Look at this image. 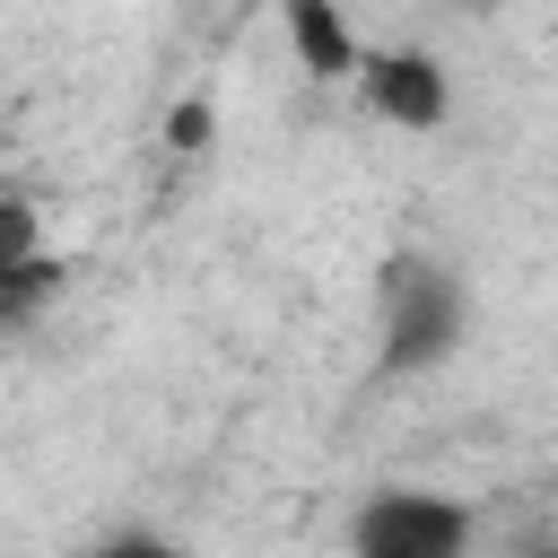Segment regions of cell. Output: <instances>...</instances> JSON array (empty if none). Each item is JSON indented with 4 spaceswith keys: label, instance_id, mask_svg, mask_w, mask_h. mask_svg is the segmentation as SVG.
Listing matches in <instances>:
<instances>
[{
    "label": "cell",
    "instance_id": "6da1fadb",
    "mask_svg": "<svg viewBox=\"0 0 558 558\" xmlns=\"http://www.w3.org/2000/svg\"><path fill=\"white\" fill-rule=\"evenodd\" d=\"M471 541H480V506L418 480L366 488L349 514V558H471Z\"/></svg>",
    "mask_w": 558,
    "mask_h": 558
},
{
    "label": "cell",
    "instance_id": "7a4b0ae2",
    "mask_svg": "<svg viewBox=\"0 0 558 558\" xmlns=\"http://www.w3.org/2000/svg\"><path fill=\"white\" fill-rule=\"evenodd\" d=\"M471 331V288L445 262H401L384 288V375H436Z\"/></svg>",
    "mask_w": 558,
    "mask_h": 558
},
{
    "label": "cell",
    "instance_id": "3957f363",
    "mask_svg": "<svg viewBox=\"0 0 558 558\" xmlns=\"http://www.w3.org/2000/svg\"><path fill=\"white\" fill-rule=\"evenodd\" d=\"M357 105L375 113V122H392V131H410V140H427V131H445L453 122V70L427 52V44H366V61H357Z\"/></svg>",
    "mask_w": 558,
    "mask_h": 558
},
{
    "label": "cell",
    "instance_id": "277c9868",
    "mask_svg": "<svg viewBox=\"0 0 558 558\" xmlns=\"http://www.w3.org/2000/svg\"><path fill=\"white\" fill-rule=\"evenodd\" d=\"M279 26H288V44H296V70H314V78H357L366 35L349 26V9H331V0H288Z\"/></svg>",
    "mask_w": 558,
    "mask_h": 558
},
{
    "label": "cell",
    "instance_id": "5b68a950",
    "mask_svg": "<svg viewBox=\"0 0 558 558\" xmlns=\"http://www.w3.org/2000/svg\"><path fill=\"white\" fill-rule=\"evenodd\" d=\"M52 270V253H44V209L26 201V192H0V288H26V279H44Z\"/></svg>",
    "mask_w": 558,
    "mask_h": 558
},
{
    "label": "cell",
    "instance_id": "8992f818",
    "mask_svg": "<svg viewBox=\"0 0 558 558\" xmlns=\"http://www.w3.org/2000/svg\"><path fill=\"white\" fill-rule=\"evenodd\" d=\"M96 558H192V549L166 541V532H131V541H113V549H96Z\"/></svg>",
    "mask_w": 558,
    "mask_h": 558
},
{
    "label": "cell",
    "instance_id": "52a82bcc",
    "mask_svg": "<svg viewBox=\"0 0 558 558\" xmlns=\"http://www.w3.org/2000/svg\"><path fill=\"white\" fill-rule=\"evenodd\" d=\"M209 122H218V113H209V105H201V96H192V105H183V113H174V148H201V131H209Z\"/></svg>",
    "mask_w": 558,
    "mask_h": 558
}]
</instances>
